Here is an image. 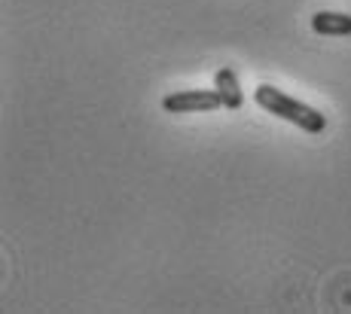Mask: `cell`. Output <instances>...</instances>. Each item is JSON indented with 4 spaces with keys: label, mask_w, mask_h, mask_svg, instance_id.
I'll return each mask as SVG.
<instances>
[{
    "label": "cell",
    "mask_w": 351,
    "mask_h": 314,
    "mask_svg": "<svg viewBox=\"0 0 351 314\" xmlns=\"http://www.w3.org/2000/svg\"><path fill=\"white\" fill-rule=\"evenodd\" d=\"M254 101L263 107V110H269L272 116L278 119H287V122H293L296 129L308 131V135H321L324 129H327V119H324V113H318L315 107L296 101V98L285 95L281 89H275V86L263 83L254 89Z\"/></svg>",
    "instance_id": "cell-1"
},
{
    "label": "cell",
    "mask_w": 351,
    "mask_h": 314,
    "mask_svg": "<svg viewBox=\"0 0 351 314\" xmlns=\"http://www.w3.org/2000/svg\"><path fill=\"white\" fill-rule=\"evenodd\" d=\"M223 107L220 92H208V89H186V92H174V95L162 98V110L165 113H211Z\"/></svg>",
    "instance_id": "cell-2"
},
{
    "label": "cell",
    "mask_w": 351,
    "mask_h": 314,
    "mask_svg": "<svg viewBox=\"0 0 351 314\" xmlns=\"http://www.w3.org/2000/svg\"><path fill=\"white\" fill-rule=\"evenodd\" d=\"M214 89L220 92L226 110H241V104H245V92H241L239 77H235L232 68H220L217 73H214Z\"/></svg>",
    "instance_id": "cell-3"
},
{
    "label": "cell",
    "mask_w": 351,
    "mask_h": 314,
    "mask_svg": "<svg viewBox=\"0 0 351 314\" xmlns=\"http://www.w3.org/2000/svg\"><path fill=\"white\" fill-rule=\"evenodd\" d=\"M312 28L324 37H348L351 34V16H346V12H315Z\"/></svg>",
    "instance_id": "cell-4"
}]
</instances>
